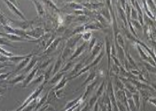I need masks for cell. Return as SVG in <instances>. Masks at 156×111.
<instances>
[{"label": "cell", "mask_w": 156, "mask_h": 111, "mask_svg": "<svg viewBox=\"0 0 156 111\" xmlns=\"http://www.w3.org/2000/svg\"><path fill=\"white\" fill-rule=\"evenodd\" d=\"M40 99H40L39 97H38L37 99H33L32 102L29 103V104L25 107L24 109L23 110V111H33V110L36 109V107H37V105H38V104H39Z\"/></svg>", "instance_id": "6da1fadb"}, {"label": "cell", "mask_w": 156, "mask_h": 111, "mask_svg": "<svg viewBox=\"0 0 156 111\" xmlns=\"http://www.w3.org/2000/svg\"><path fill=\"white\" fill-rule=\"evenodd\" d=\"M140 93L141 97L144 99V108H145V104L147 101H149V99L151 98L152 95L150 94L148 90H145V89H140Z\"/></svg>", "instance_id": "7a4b0ae2"}, {"label": "cell", "mask_w": 156, "mask_h": 111, "mask_svg": "<svg viewBox=\"0 0 156 111\" xmlns=\"http://www.w3.org/2000/svg\"><path fill=\"white\" fill-rule=\"evenodd\" d=\"M133 99L134 102L135 104V106L137 108V110H139L140 109V91H136L135 93L133 94Z\"/></svg>", "instance_id": "3957f363"}, {"label": "cell", "mask_w": 156, "mask_h": 111, "mask_svg": "<svg viewBox=\"0 0 156 111\" xmlns=\"http://www.w3.org/2000/svg\"><path fill=\"white\" fill-rule=\"evenodd\" d=\"M83 99V94L82 95H80L79 98H77V99H75L74 100H72V101H70V102H69L67 104H66V106L64 107V110H68V109H69V108H72L73 106H74L75 104H77L78 103H79L81 100H82Z\"/></svg>", "instance_id": "277c9868"}, {"label": "cell", "mask_w": 156, "mask_h": 111, "mask_svg": "<svg viewBox=\"0 0 156 111\" xmlns=\"http://www.w3.org/2000/svg\"><path fill=\"white\" fill-rule=\"evenodd\" d=\"M36 71H37V68H34V69H33V71L31 72V74H30L28 77L25 79L24 82V85H23V87H26V86L29 84V82L32 80V79H33V76H34V74H35Z\"/></svg>", "instance_id": "5b68a950"}, {"label": "cell", "mask_w": 156, "mask_h": 111, "mask_svg": "<svg viewBox=\"0 0 156 111\" xmlns=\"http://www.w3.org/2000/svg\"><path fill=\"white\" fill-rule=\"evenodd\" d=\"M47 99H48V93L45 94L43 98H42L41 99L39 100V104H38V105H37V107H36V111H37V110H39V109H40L42 106L43 105V104H47Z\"/></svg>", "instance_id": "8992f818"}, {"label": "cell", "mask_w": 156, "mask_h": 111, "mask_svg": "<svg viewBox=\"0 0 156 111\" xmlns=\"http://www.w3.org/2000/svg\"><path fill=\"white\" fill-rule=\"evenodd\" d=\"M66 82H67V80H66L65 78H64V79H62L61 81H60V83L54 89V91H57V90H58V89H63V87L65 85Z\"/></svg>", "instance_id": "52a82bcc"}, {"label": "cell", "mask_w": 156, "mask_h": 111, "mask_svg": "<svg viewBox=\"0 0 156 111\" xmlns=\"http://www.w3.org/2000/svg\"><path fill=\"white\" fill-rule=\"evenodd\" d=\"M28 55H27V56H14V57H12V58H10L9 60H11V61H13V62H14V63H18L20 60H24L25 59L26 57H28Z\"/></svg>", "instance_id": "ba28073f"}, {"label": "cell", "mask_w": 156, "mask_h": 111, "mask_svg": "<svg viewBox=\"0 0 156 111\" xmlns=\"http://www.w3.org/2000/svg\"><path fill=\"white\" fill-rule=\"evenodd\" d=\"M24 75H19V76H18L15 79H12L11 81H9L8 83L9 84H16V83H18V82H21L22 80H24Z\"/></svg>", "instance_id": "9c48e42d"}, {"label": "cell", "mask_w": 156, "mask_h": 111, "mask_svg": "<svg viewBox=\"0 0 156 111\" xmlns=\"http://www.w3.org/2000/svg\"><path fill=\"white\" fill-rule=\"evenodd\" d=\"M138 49H139V52H140V55L142 56V58L144 59V60H148V61H149L150 60V58L149 57H148L144 52H143V50L141 49V48H140V46H138Z\"/></svg>", "instance_id": "30bf717a"}, {"label": "cell", "mask_w": 156, "mask_h": 111, "mask_svg": "<svg viewBox=\"0 0 156 111\" xmlns=\"http://www.w3.org/2000/svg\"><path fill=\"white\" fill-rule=\"evenodd\" d=\"M94 76H95V73H94V72H93V73L91 74L90 75V77H88V79H86V80L84 81V83H83V84L82 85V87H83V86L85 85L86 84H88V83H89L90 81L93 80V79H94Z\"/></svg>", "instance_id": "8fae6325"}, {"label": "cell", "mask_w": 156, "mask_h": 111, "mask_svg": "<svg viewBox=\"0 0 156 111\" xmlns=\"http://www.w3.org/2000/svg\"><path fill=\"white\" fill-rule=\"evenodd\" d=\"M62 76V74H58L57 77H54L52 79H51V81H50V84H55V83H57L58 81V79L61 78Z\"/></svg>", "instance_id": "7c38bea8"}, {"label": "cell", "mask_w": 156, "mask_h": 111, "mask_svg": "<svg viewBox=\"0 0 156 111\" xmlns=\"http://www.w3.org/2000/svg\"><path fill=\"white\" fill-rule=\"evenodd\" d=\"M28 60H29L28 59H26V60H25L24 61V62H22V63H21V64H20L18 65V68H17V70L15 71V72H18V71H19V70H20L21 68H23V67L24 66L25 64H27V63L28 62Z\"/></svg>", "instance_id": "4fadbf2b"}, {"label": "cell", "mask_w": 156, "mask_h": 111, "mask_svg": "<svg viewBox=\"0 0 156 111\" xmlns=\"http://www.w3.org/2000/svg\"><path fill=\"white\" fill-rule=\"evenodd\" d=\"M35 61H36L35 60H33L32 61H31L30 64H28V67H26V68H24L25 72H28V70H30V69H31V68L33 67V65H34V64H35Z\"/></svg>", "instance_id": "5bb4252c"}, {"label": "cell", "mask_w": 156, "mask_h": 111, "mask_svg": "<svg viewBox=\"0 0 156 111\" xmlns=\"http://www.w3.org/2000/svg\"><path fill=\"white\" fill-rule=\"evenodd\" d=\"M60 65H61V60L60 59H58V60L57 64H56V65H55V68H54V74H55L56 72H57L58 70V68L60 67Z\"/></svg>", "instance_id": "9a60e30c"}, {"label": "cell", "mask_w": 156, "mask_h": 111, "mask_svg": "<svg viewBox=\"0 0 156 111\" xmlns=\"http://www.w3.org/2000/svg\"><path fill=\"white\" fill-rule=\"evenodd\" d=\"M84 45H85V44H83V46H81V47H80V48H79V49L77 50V52H76V53H74V56H73V57H72L71 59H74V58H75V57H76V56H77V55H78L79 53H80V52L82 51L83 49V48H84Z\"/></svg>", "instance_id": "2e32d148"}, {"label": "cell", "mask_w": 156, "mask_h": 111, "mask_svg": "<svg viewBox=\"0 0 156 111\" xmlns=\"http://www.w3.org/2000/svg\"><path fill=\"white\" fill-rule=\"evenodd\" d=\"M149 102L150 103V104H154L156 107V98H150L149 99Z\"/></svg>", "instance_id": "e0dca14e"}, {"label": "cell", "mask_w": 156, "mask_h": 111, "mask_svg": "<svg viewBox=\"0 0 156 111\" xmlns=\"http://www.w3.org/2000/svg\"><path fill=\"white\" fill-rule=\"evenodd\" d=\"M49 108V105L48 104H46V105H44V106H42L41 108L39 109V110L38 111H45L47 109Z\"/></svg>", "instance_id": "ac0fdd59"}, {"label": "cell", "mask_w": 156, "mask_h": 111, "mask_svg": "<svg viewBox=\"0 0 156 111\" xmlns=\"http://www.w3.org/2000/svg\"><path fill=\"white\" fill-rule=\"evenodd\" d=\"M90 33H87V34H84L83 39H86V40H88V39H90Z\"/></svg>", "instance_id": "d6986e66"}, {"label": "cell", "mask_w": 156, "mask_h": 111, "mask_svg": "<svg viewBox=\"0 0 156 111\" xmlns=\"http://www.w3.org/2000/svg\"><path fill=\"white\" fill-rule=\"evenodd\" d=\"M90 110V108H89V104H86L84 107H83V109L81 111H89Z\"/></svg>", "instance_id": "ffe728a7"}, {"label": "cell", "mask_w": 156, "mask_h": 111, "mask_svg": "<svg viewBox=\"0 0 156 111\" xmlns=\"http://www.w3.org/2000/svg\"><path fill=\"white\" fill-rule=\"evenodd\" d=\"M99 110V101L96 103V104L94 105V111H98Z\"/></svg>", "instance_id": "44dd1931"}, {"label": "cell", "mask_w": 156, "mask_h": 111, "mask_svg": "<svg viewBox=\"0 0 156 111\" xmlns=\"http://www.w3.org/2000/svg\"><path fill=\"white\" fill-rule=\"evenodd\" d=\"M45 111H54V109H53V108H51V107H49V108H48V109H47Z\"/></svg>", "instance_id": "7402d4cb"}, {"label": "cell", "mask_w": 156, "mask_h": 111, "mask_svg": "<svg viewBox=\"0 0 156 111\" xmlns=\"http://www.w3.org/2000/svg\"><path fill=\"white\" fill-rule=\"evenodd\" d=\"M14 111H20V110H19L18 109V110H14Z\"/></svg>", "instance_id": "603a6c76"}]
</instances>
